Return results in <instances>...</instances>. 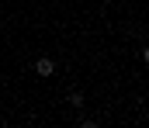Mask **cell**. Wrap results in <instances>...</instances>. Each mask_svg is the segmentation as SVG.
<instances>
[{"instance_id": "cell-1", "label": "cell", "mask_w": 149, "mask_h": 128, "mask_svg": "<svg viewBox=\"0 0 149 128\" xmlns=\"http://www.w3.org/2000/svg\"><path fill=\"white\" fill-rule=\"evenodd\" d=\"M38 73H42V76H49V73H52V62H49V59H38V66H35Z\"/></svg>"}]
</instances>
